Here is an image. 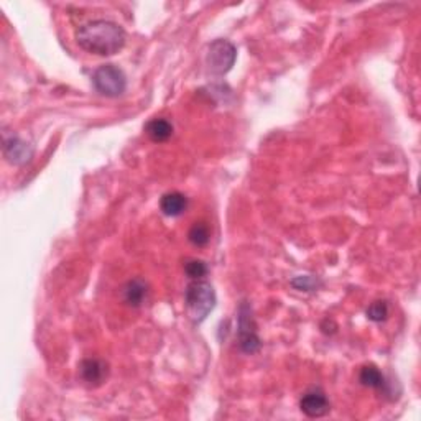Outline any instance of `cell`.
<instances>
[{
    "label": "cell",
    "mask_w": 421,
    "mask_h": 421,
    "mask_svg": "<svg viewBox=\"0 0 421 421\" xmlns=\"http://www.w3.org/2000/svg\"><path fill=\"white\" fill-rule=\"evenodd\" d=\"M76 42L83 50L99 57L119 53L125 45L124 28L110 20H91L76 32Z\"/></svg>",
    "instance_id": "cell-1"
},
{
    "label": "cell",
    "mask_w": 421,
    "mask_h": 421,
    "mask_svg": "<svg viewBox=\"0 0 421 421\" xmlns=\"http://www.w3.org/2000/svg\"><path fill=\"white\" fill-rule=\"evenodd\" d=\"M185 304L191 321L202 323L216 306L214 288L206 280H192L185 292Z\"/></svg>",
    "instance_id": "cell-2"
},
{
    "label": "cell",
    "mask_w": 421,
    "mask_h": 421,
    "mask_svg": "<svg viewBox=\"0 0 421 421\" xmlns=\"http://www.w3.org/2000/svg\"><path fill=\"white\" fill-rule=\"evenodd\" d=\"M93 84L96 91L105 98H119L127 88V78L124 71L115 64H103L96 69Z\"/></svg>",
    "instance_id": "cell-3"
},
{
    "label": "cell",
    "mask_w": 421,
    "mask_h": 421,
    "mask_svg": "<svg viewBox=\"0 0 421 421\" xmlns=\"http://www.w3.org/2000/svg\"><path fill=\"white\" fill-rule=\"evenodd\" d=\"M237 50L229 40H216L209 45L206 53V64L211 74L222 76L229 73L236 63Z\"/></svg>",
    "instance_id": "cell-4"
},
{
    "label": "cell",
    "mask_w": 421,
    "mask_h": 421,
    "mask_svg": "<svg viewBox=\"0 0 421 421\" xmlns=\"http://www.w3.org/2000/svg\"><path fill=\"white\" fill-rule=\"evenodd\" d=\"M239 346L246 354H253L260 349V338L257 336L255 324H253L250 308L247 303H242L239 308Z\"/></svg>",
    "instance_id": "cell-5"
},
{
    "label": "cell",
    "mask_w": 421,
    "mask_h": 421,
    "mask_svg": "<svg viewBox=\"0 0 421 421\" xmlns=\"http://www.w3.org/2000/svg\"><path fill=\"white\" fill-rule=\"evenodd\" d=\"M4 156L7 158L8 163L22 166L27 165L33 156V146L20 139L18 135H5L4 137Z\"/></svg>",
    "instance_id": "cell-6"
},
{
    "label": "cell",
    "mask_w": 421,
    "mask_h": 421,
    "mask_svg": "<svg viewBox=\"0 0 421 421\" xmlns=\"http://www.w3.org/2000/svg\"><path fill=\"white\" fill-rule=\"evenodd\" d=\"M300 410L308 418H321L329 413L331 403H329L326 393L323 390L313 388L301 397Z\"/></svg>",
    "instance_id": "cell-7"
},
{
    "label": "cell",
    "mask_w": 421,
    "mask_h": 421,
    "mask_svg": "<svg viewBox=\"0 0 421 421\" xmlns=\"http://www.w3.org/2000/svg\"><path fill=\"white\" fill-rule=\"evenodd\" d=\"M79 374L86 383L91 387H98L108 379L109 365L100 359H84L79 365Z\"/></svg>",
    "instance_id": "cell-8"
},
{
    "label": "cell",
    "mask_w": 421,
    "mask_h": 421,
    "mask_svg": "<svg viewBox=\"0 0 421 421\" xmlns=\"http://www.w3.org/2000/svg\"><path fill=\"white\" fill-rule=\"evenodd\" d=\"M122 296L124 301L132 308H139L146 301L149 296V285L142 280V278H134V280L127 282L125 287L122 288Z\"/></svg>",
    "instance_id": "cell-9"
},
{
    "label": "cell",
    "mask_w": 421,
    "mask_h": 421,
    "mask_svg": "<svg viewBox=\"0 0 421 421\" xmlns=\"http://www.w3.org/2000/svg\"><path fill=\"white\" fill-rule=\"evenodd\" d=\"M160 209L165 216L178 217L188 209V197L180 191H170L161 196Z\"/></svg>",
    "instance_id": "cell-10"
},
{
    "label": "cell",
    "mask_w": 421,
    "mask_h": 421,
    "mask_svg": "<svg viewBox=\"0 0 421 421\" xmlns=\"http://www.w3.org/2000/svg\"><path fill=\"white\" fill-rule=\"evenodd\" d=\"M145 132L154 142H166L173 135V125L166 119H154L146 124Z\"/></svg>",
    "instance_id": "cell-11"
},
{
    "label": "cell",
    "mask_w": 421,
    "mask_h": 421,
    "mask_svg": "<svg viewBox=\"0 0 421 421\" xmlns=\"http://www.w3.org/2000/svg\"><path fill=\"white\" fill-rule=\"evenodd\" d=\"M359 380H361V383L365 385V387L369 388H375V390H380L383 388L385 385V377L383 374L380 372L379 367H375V365H364L361 369V374H359Z\"/></svg>",
    "instance_id": "cell-12"
},
{
    "label": "cell",
    "mask_w": 421,
    "mask_h": 421,
    "mask_svg": "<svg viewBox=\"0 0 421 421\" xmlns=\"http://www.w3.org/2000/svg\"><path fill=\"white\" fill-rule=\"evenodd\" d=\"M188 239L196 247H204L211 241V229L206 222H195L188 232Z\"/></svg>",
    "instance_id": "cell-13"
},
{
    "label": "cell",
    "mask_w": 421,
    "mask_h": 421,
    "mask_svg": "<svg viewBox=\"0 0 421 421\" xmlns=\"http://www.w3.org/2000/svg\"><path fill=\"white\" fill-rule=\"evenodd\" d=\"M209 272V268L202 260H196V258H191L185 263V273L191 280H202Z\"/></svg>",
    "instance_id": "cell-14"
},
{
    "label": "cell",
    "mask_w": 421,
    "mask_h": 421,
    "mask_svg": "<svg viewBox=\"0 0 421 421\" xmlns=\"http://www.w3.org/2000/svg\"><path fill=\"white\" fill-rule=\"evenodd\" d=\"M387 316H388V304H387V301L377 300L367 308V318L370 319V321L382 323V321H385V319H387Z\"/></svg>",
    "instance_id": "cell-15"
},
{
    "label": "cell",
    "mask_w": 421,
    "mask_h": 421,
    "mask_svg": "<svg viewBox=\"0 0 421 421\" xmlns=\"http://www.w3.org/2000/svg\"><path fill=\"white\" fill-rule=\"evenodd\" d=\"M321 285V282H318V278L314 277H298L293 280V287H296L298 290H304V292H313Z\"/></svg>",
    "instance_id": "cell-16"
}]
</instances>
